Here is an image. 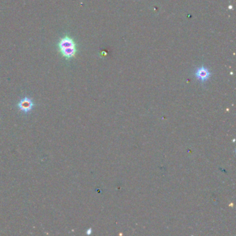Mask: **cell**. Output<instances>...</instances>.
Segmentation results:
<instances>
[{
    "instance_id": "6da1fadb",
    "label": "cell",
    "mask_w": 236,
    "mask_h": 236,
    "mask_svg": "<svg viewBox=\"0 0 236 236\" xmlns=\"http://www.w3.org/2000/svg\"><path fill=\"white\" fill-rule=\"evenodd\" d=\"M58 48L59 52L67 60L75 57L77 53V46L75 41L68 35H64L59 40Z\"/></svg>"
},
{
    "instance_id": "7a4b0ae2",
    "label": "cell",
    "mask_w": 236,
    "mask_h": 236,
    "mask_svg": "<svg viewBox=\"0 0 236 236\" xmlns=\"http://www.w3.org/2000/svg\"><path fill=\"white\" fill-rule=\"evenodd\" d=\"M17 106L20 111L24 113H28L33 110V107H35V104L31 98L24 97L18 102Z\"/></svg>"
},
{
    "instance_id": "3957f363",
    "label": "cell",
    "mask_w": 236,
    "mask_h": 236,
    "mask_svg": "<svg viewBox=\"0 0 236 236\" xmlns=\"http://www.w3.org/2000/svg\"><path fill=\"white\" fill-rule=\"evenodd\" d=\"M210 73L209 70L206 67H200L195 72V76L198 80H201V82H205L209 78Z\"/></svg>"
}]
</instances>
